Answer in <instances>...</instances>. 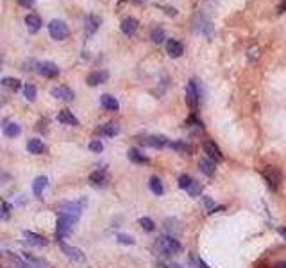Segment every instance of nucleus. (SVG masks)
<instances>
[{
    "mask_svg": "<svg viewBox=\"0 0 286 268\" xmlns=\"http://www.w3.org/2000/svg\"><path fill=\"white\" fill-rule=\"evenodd\" d=\"M277 231H279V234H283V236L286 238V227H279Z\"/></svg>",
    "mask_w": 286,
    "mask_h": 268,
    "instance_id": "nucleus-42",
    "label": "nucleus"
},
{
    "mask_svg": "<svg viewBox=\"0 0 286 268\" xmlns=\"http://www.w3.org/2000/svg\"><path fill=\"white\" fill-rule=\"evenodd\" d=\"M150 38H152V41H154V43H161L163 39H165V32H163V29L156 27V29H152Z\"/></svg>",
    "mask_w": 286,
    "mask_h": 268,
    "instance_id": "nucleus-32",
    "label": "nucleus"
},
{
    "mask_svg": "<svg viewBox=\"0 0 286 268\" xmlns=\"http://www.w3.org/2000/svg\"><path fill=\"white\" fill-rule=\"evenodd\" d=\"M52 97L57 100H64V102H72L74 100V92H72L70 88H67V86H56V88L52 90Z\"/></svg>",
    "mask_w": 286,
    "mask_h": 268,
    "instance_id": "nucleus-10",
    "label": "nucleus"
},
{
    "mask_svg": "<svg viewBox=\"0 0 286 268\" xmlns=\"http://www.w3.org/2000/svg\"><path fill=\"white\" fill-rule=\"evenodd\" d=\"M138 224L142 226V229L143 231H147V233H152V231L156 229V224L152 222L150 218H147V216H142V218L138 220Z\"/></svg>",
    "mask_w": 286,
    "mask_h": 268,
    "instance_id": "nucleus-30",
    "label": "nucleus"
},
{
    "mask_svg": "<svg viewBox=\"0 0 286 268\" xmlns=\"http://www.w3.org/2000/svg\"><path fill=\"white\" fill-rule=\"evenodd\" d=\"M47 184H49V179H47L45 175L36 177V179L32 181V193H34L36 197H41V193H43V190L47 188Z\"/></svg>",
    "mask_w": 286,
    "mask_h": 268,
    "instance_id": "nucleus-16",
    "label": "nucleus"
},
{
    "mask_svg": "<svg viewBox=\"0 0 286 268\" xmlns=\"http://www.w3.org/2000/svg\"><path fill=\"white\" fill-rule=\"evenodd\" d=\"M36 70H38L39 75H43V77H47V79L57 77V74H59V68H57L54 63H49V61H43V63H38Z\"/></svg>",
    "mask_w": 286,
    "mask_h": 268,
    "instance_id": "nucleus-7",
    "label": "nucleus"
},
{
    "mask_svg": "<svg viewBox=\"0 0 286 268\" xmlns=\"http://www.w3.org/2000/svg\"><path fill=\"white\" fill-rule=\"evenodd\" d=\"M74 226H75L74 220H70V218H67V216L59 215V218H57V231H56L57 238L61 240V238L68 236V234L72 233V229H74Z\"/></svg>",
    "mask_w": 286,
    "mask_h": 268,
    "instance_id": "nucleus-6",
    "label": "nucleus"
},
{
    "mask_svg": "<svg viewBox=\"0 0 286 268\" xmlns=\"http://www.w3.org/2000/svg\"><path fill=\"white\" fill-rule=\"evenodd\" d=\"M34 2H36V0H18V4H20V6H24V7H32V6H34Z\"/></svg>",
    "mask_w": 286,
    "mask_h": 268,
    "instance_id": "nucleus-39",
    "label": "nucleus"
},
{
    "mask_svg": "<svg viewBox=\"0 0 286 268\" xmlns=\"http://www.w3.org/2000/svg\"><path fill=\"white\" fill-rule=\"evenodd\" d=\"M202 204H204V208L208 209V213H211L213 209H215V202H213V198H209V197L202 198Z\"/></svg>",
    "mask_w": 286,
    "mask_h": 268,
    "instance_id": "nucleus-38",
    "label": "nucleus"
},
{
    "mask_svg": "<svg viewBox=\"0 0 286 268\" xmlns=\"http://www.w3.org/2000/svg\"><path fill=\"white\" fill-rule=\"evenodd\" d=\"M120 29H122L124 34L133 36L136 31H138V20H135V18H124V20H122Z\"/></svg>",
    "mask_w": 286,
    "mask_h": 268,
    "instance_id": "nucleus-12",
    "label": "nucleus"
},
{
    "mask_svg": "<svg viewBox=\"0 0 286 268\" xmlns=\"http://www.w3.org/2000/svg\"><path fill=\"white\" fill-rule=\"evenodd\" d=\"M168 145L173 148V150L181 152V154H190L191 152V145L184 143V141H172V143H168Z\"/></svg>",
    "mask_w": 286,
    "mask_h": 268,
    "instance_id": "nucleus-27",
    "label": "nucleus"
},
{
    "mask_svg": "<svg viewBox=\"0 0 286 268\" xmlns=\"http://www.w3.org/2000/svg\"><path fill=\"white\" fill-rule=\"evenodd\" d=\"M106 181H107L106 170L99 168V170H95V172L90 173V183H92L93 186H104V184H106Z\"/></svg>",
    "mask_w": 286,
    "mask_h": 268,
    "instance_id": "nucleus-13",
    "label": "nucleus"
},
{
    "mask_svg": "<svg viewBox=\"0 0 286 268\" xmlns=\"http://www.w3.org/2000/svg\"><path fill=\"white\" fill-rule=\"evenodd\" d=\"M166 52H168L170 57L183 56V45H181L177 39H168V41H166Z\"/></svg>",
    "mask_w": 286,
    "mask_h": 268,
    "instance_id": "nucleus-17",
    "label": "nucleus"
},
{
    "mask_svg": "<svg viewBox=\"0 0 286 268\" xmlns=\"http://www.w3.org/2000/svg\"><path fill=\"white\" fill-rule=\"evenodd\" d=\"M276 268H286V261L284 263H279V265H276Z\"/></svg>",
    "mask_w": 286,
    "mask_h": 268,
    "instance_id": "nucleus-43",
    "label": "nucleus"
},
{
    "mask_svg": "<svg viewBox=\"0 0 286 268\" xmlns=\"http://www.w3.org/2000/svg\"><path fill=\"white\" fill-rule=\"evenodd\" d=\"M57 122L63 125H79V120L68 109H61L57 115Z\"/></svg>",
    "mask_w": 286,
    "mask_h": 268,
    "instance_id": "nucleus-15",
    "label": "nucleus"
},
{
    "mask_svg": "<svg viewBox=\"0 0 286 268\" xmlns=\"http://www.w3.org/2000/svg\"><path fill=\"white\" fill-rule=\"evenodd\" d=\"M100 20L97 16H88L86 18V34H93L99 29Z\"/></svg>",
    "mask_w": 286,
    "mask_h": 268,
    "instance_id": "nucleus-26",
    "label": "nucleus"
},
{
    "mask_svg": "<svg viewBox=\"0 0 286 268\" xmlns=\"http://www.w3.org/2000/svg\"><path fill=\"white\" fill-rule=\"evenodd\" d=\"M81 213H82V208L79 202H67V204H63L59 209L61 216H67V218L74 220V222H77V220L81 218Z\"/></svg>",
    "mask_w": 286,
    "mask_h": 268,
    "instance_id": "nucleus-5",
    "label": "nucleus"
},
{
    "mask_svg": "<svg viewBox=\"0 0 286 268\" xmlns=\"http://www.w3.org/2000/svg\"><path fill=\"white\" fill-rule=\"evenodd\" d=\"M88 147H90V150H92V152H97V154H99V152H102V150H104V145L100 143L99 140H93V141H90V145H88Z\"/></svg>",
    "mask_w": 286,
    "mask_h": 268,
    "instance_id": "nucleus-37",
    "label": "nucleus"
},
{
    "mask_svg": "<svg viewBox=\"0 0 286 268\" xmlns=\"http://www.w3.org/2000/svg\"><path fill=\"white\" fill-rule=\"evenodd\" d=\"M199 268H209L208 265H206L204 261H202V259H199Z\"/></svg>",
    "mask_w": 286,
    "mask_h": 268,
    "instance_id": "nucleus-41",
    "label": "nucleus"
},
{
    "mask_svg": "<svg viewBox=\"0 0 286 268\" xmlns=\"http://www.w3.org/2000/svg\"><path fill=\"white\" fill-rule=\"evenodd\" d=\"M199 168H201V172L204 173V175H208V177H211V175H215V163L211 161V159H202L201 163H199Z\"/></svg>",
    "mask_w": 286,
    "mask_h": 268,
    "instance_id": "nucleus-22",
    "label": "nucleus"
},
{
    "mask_svg": "<svg viewBox=\"0 0 286 268\" xmlns=\"http://www.w3.org/2000/svg\"><path fill=\"white\" fill-rule=\"evenodd\" d=\"M24 236L27 238V241L31 245H34V247H47V240L43 236H39V234L36 233H31V231H25Z\"/></svg>",
    "mask_w": 286,
    "mask_h": 268,
    "instance_id": "nucleus-18",
    "label": "nucleus"
},
{
    "mask_svg": "<svg viewBox=\"0 0 286 268\" xmlns=\"http://www.w3.org/2000/svg\"><path fill=\"white\" fill-rule=\"evenodd\" d=\"M127 155H129V159H131L133 163H138V165H147V163H148V158H147V155H143L142 152L138 150V148H131Z\"/></svg>",
    "mask_w": 286,
    "mask_h": 268,
    "instance_id": "nucleus-24",
    "label": "nucleus"
},
{
    "mask_svg": "<svg viewBox=\"0 0 286 268\" xmlns=\"http://www.w3.org/2000/svg\"><path fill=\"white\" fill-rule=\"evenodd\" d=\"M4 134H6L7 138H16L18 134H20V125H16V124H7L6 127H4Z\"/></svg>",
    "mask_w": 286,
    "mask_h": 268,
    "instance_id": "nucleus-29",
    "label": "nucleus"
},
{
    "mask_svg": "<svg viewBox=\"0 0 286 268\" xmlns=\"http://www.w3.org/2000/svg\"><path fill=\"white\" fill-rule=\"evenodd\" d=\"M9 216H11V206L4 202V204L0 206V218H2V220H7Z\"/></svg>",
    "mask_w": 286,
    "mask_h": 268,
    "instance_id": "nucleus-36",
    "label": "nucleus"
},
{
    "mask_svg": "<svg viewBox=\"0 0 286 268\" xmlns=\"http://www.w3.org/2000/svg\"><path fill=\"white\" fill-rule=\"evenodd\" d=\"M193 183V179H191L190 175H181L179 179H177V184H179L181 190H188V186Z\"/></svg>",
    "mask_w": 286,
    "mask_h": 268,
    "instance_id": "nucleus-33",
    "label": "nucleus"
},
{
    "mask_svg": "<svg viewBox=\"0 0 286 268\" xmlns=\"http://www.w3.org/2000/svg\"><path fill=\"white\" fill-rule=\"evenodd\" d=\"M133 2H147V0H133Z\"/></svg>",
    "mask_w": 286,
    "mask_h": 268,
    "instance_id": "nucleus-44",
    "label": "nucleus"
},
{
    "mask_svg": "<svg viewBox=\"0 0 286 268\" xmlns=\"http://www.w3.org/2000/svg\"><path fill=\"white\" fill-rule=\"evenodd\" d=\"M261 175H263V179H265V183L269 184L270 190L277 191V188H279V184H281V179H283L279 170H277L276 166H265Z\"/></svg>",
    "mask_w": 286,
    "mask_h": 268,
    "instance_id": "nucleus-3",
    "label": "nucleus"
},
{
    "mask_svg": "<svg viewBox=\"0 0 286 268\" xmlns=\"http://www.w3.org/2000/svg\"><path fill=\"white\" fill-rule=\"evenodd\" d=\"M107 77H109L107 72H92V74L86 77V84L88 86H99V84H102V82H106Z\"/></svg>",
    "mask_w": 286,
    "mask_h": 268,
    "instance_id": "nucleus-11",
    "label": "nucleus"
},
{
    "mask_svg": "<svg viewBox=\"0 0 286 268\" xmlns=\"http://www.w3.org/2000/svg\"><path fill=\"white\" fill-rule=\"evenodd\" d=\"M97 134H102V136H117L118 134V125L109 122V124H102L97 129Z\"/></svg>",
    "mask_w": 286,
    "mask_h": 268,
    "instance_id": "nucleus-21",
    "label": "nucleus"
},
{
    "mask_svg": "<svg viewBox=\"0 0 286 268\" xmlns=\"http://www.w3.org/2000/svg\"><path fill=\"white\" fill-rule=\"evenodd\" d=\"M277 11H279V13H286V0H284V2H281V4H279V7H277Z\"/></svg>",
    "mask_w": 286,
    "mask_h": 268,
    "instance_id": "nucleus-40",
    "label": "nucleus"
},
{
    "mask_svg": "<svg viewBox=\"0 0 286 268\" xmlns=\"http://www.w3.org/2000/svg\"><path fill=\"white\" fill-rule=\"evenodd\" d=\"M154 249L161 256H173L181 252V243L173 236H159L154 243Z\"/></svg>",
    "mask_w": 286,
    "mask_h": 268,
    "instance_id": "nucleus-1",
    "label": "nucleus"
},
{
    "mask_svg": "<svg viewBox=\"0 0 286 268\" xmlns=\"http://www.w3.org/2000/svg\"><path fill=\"white\" fill-rule=\"evenodd\" d=\"M186 191L190 193V197H199V195L202 193V186L197 183V181H193V183H191L190 186H188Z\"/></svg>",
    "mask_w": 286,
    "mask_h": 268,
    "instance_id": "nucleus-31",
    "label": "nucleus"
},
{
    "mask_svg": "<svg viewBox=\"0 0 286 268\" xmlns=\"http://www.w3.org/2000/svg\"><path fill=\"white\" fill-rule=\"evenodd\" d=\"M199 102H201V88H199V81L191 79L186 86V104L190 109H197Z\"/></svg>",
    "mask_w": 286,
    "mask_h": 268,
    "instance_id": "nucleus-2",
    "label": "nucleus"
},
{
    "mask_svg": "<svg viewBox=\"0 0 286 268\" xmlns=\"http://www.w3.org/2000/svg\"><path fill=\"white\" fill-rule=\"evenodd\" d=\"M143 143L147 145V147H152V148H163L168 145V140H166L165 136H147L143 140Z\"/></svg>",
    "mask_w": 286,
    "mask_h": 268,
    "instance_id": "nucleus-14",
    "label": "nucleus"
},
{
    "mask_svg": "<svg viewBox=\"0 0 286 268\" xmlns=\"http://www.w3.org/2000/svg\"><path fill=\"white\" fill-rule=\"evenodd\" d=\"M148 188H150V191L154 195H163V193H165V188H163L161 181H159L156 175L150 177V181H148Z\"/></svg>",
    "mask_w": 286,
    "mask_h": 268,
    "instance_id": "nucleus-25",
    "label": "nucleus"
},
{
    "mask_svg": "<svg viewBox=\"0 0 286 268\" xmlns=\"http://www.w3.org/2000/svg\"><path fill=\"white\" fill-rule=\"evenodd\" d=\"M2 86H4V88H7V90H11V92H18L21 84H20V81H18V79L6 77V79H2Z\"/></svg>",
    "mask_w": 286,
    "mask_h": 268,
    "instance_id": "nucleus-28",
    "label": "nucleus"
},
{
    "mask_svg": "<svg viewBox=\"0 0 286 268\" xmlns=\"http://www.w3.org/2000/svg\"><path fill=\"white\" fill-rule=\"evenodd\" d=\"M117 240H118V243H122V245H135V238L129 236V234L118 233L117 234Z\"/></svg>",
    "mask_w": 286,
    "mask_h": 268,
    "instance_id": "nucleus-34",
    "label": "nucleus"
},
{
    "mask_svg": "<svg viewBox=\"0 0 286 268\" xmlns=\"http://www.w3.org/2000/svg\"><path fill=\"white\" fill-rule=\"evenodd\" d=\"M24 93H25V99H27V100H34L36 99V86L27 84L24 88Z\"/></svg>",
    "mask_w": 286,
    "mask_h": 268,
    "instance_id": "nucleus-35",
    "label": "nucleus"
},
{
    "mask_svg": "<svg viewBox=\"0 0 286 268\" xmlns=\"http://www.w3.org/2000/svg\"><path fill=\"white\" fill-rule=\"evenodd\" d=\"M27 150L31 152V154H43V152H45V143H43L41 140H38V138H32L27 143Z\"/></svg>",
    "mask_w": 286,
    "mask_h": 268,
    "instance_id": "nucleus-20",
    "label": "nucleus"
},
{
    "mask_svg": "<svg viewBox=\"0 0 286 268\" xmlns=\"http://www.w3.org/2000/svg\"><path fill=\"white\" fill-rule=\"evenodd\" d=\"M49 32L56 41H61V39H67L70 36V29L64 21L61 20H52L49 24Z\"/></svg>",
    "mask_w": 286,
    "mask_h": 268,
    "instance_id": "nucleus-4",
    "label": "nucleus"
},
{
    "mask_svg": "<svg viewBox=\"0 0 286 268\" xmlns=\"http://www.w3.org/2000/svg\"><path fill=\"white\" fill-rule=\"evenodd\" d=\"M25 24H27V29L31 32H38L39 27H41V18L38 16V14H27L25 16Z\"/></svg>",
    "mask_w": 286,
    "mask_h": 268,
    "instance_id": "nucleus-19",
    "label": "nucleus"
},
{
    "mask_svg": "<svg viewBox=\"0 0 286 268\" xmlns=\"http://www.w3.org/2000/svg\"><path fill=\"white\" fill-rule=\"evenodd\" d=\"M59 247H61V251L67 254V258H70L72 261L82 263L86 259L84 254H82V251H79V249H75V247H70V245H67L64 241H61V240H59Z\"/></svg>",
    "mask_w": 286,
    "mask_h": 268,
    "instance_id": "nucleus-9",
    "label": "nucleus"
},
{
    "mask_svg": "<svg viewBox=\"0 0 286 268\" xmlns=\"http://www.w3.org/2000/svg\"><path fill=\"white\" fill-rule=\"evenodd\" d=\"M100 104H102L104 107H106L107 111H118V100L115 99V97L111 95H102V99H100Z\"/></svg>",
    "mask_w": 286,
    "mask_h": 268,
    "instance_id": "nucleus-23",
    "label": "nucleus"
},
{
    "mask_svg": "<svg viewBox=\"0 0 286 268\" xmlns=\"http://www.w3.org/2000/svg\"><path fill=\"white\" fill-rule=\"evenodd\" d=\"M202 148H204V152H206V155H208V159H211L213 163H220L224 159V155H222V152H220V148L216 147L213 141H204Z\"/></svg>",
    "mask_w": 286,
    "mask_h": 268,
    "instance_id": "nucleus-8",
    "label": "nucleus"
}]
</instances>
